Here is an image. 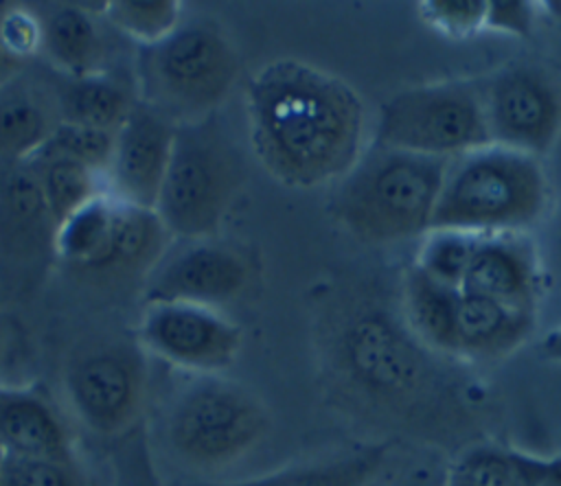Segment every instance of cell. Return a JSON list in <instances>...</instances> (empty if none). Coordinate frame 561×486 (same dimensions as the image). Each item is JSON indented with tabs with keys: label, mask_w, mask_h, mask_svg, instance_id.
Instances as JSON below:
<instances>
[{
	"label": "cell",
	"mask_w": 561,
	"mask_h": 486,
	"mask_svg": "<svg viewBox=\"0 0 561 486\" xmlns=\"http://www.w3.org/2000/svg\"><path fill=\"white\" fill-rule=\"evenodd\" d=\"M460 291L427 276L416 265L401 276V315L412 335L440 357H456Z\"/></svg>",
	"instance_id": "20"
},
{
	"label": "cell",
	"mask_w": 561,
	"mask_h": 486,
	"mask_svg": "<svg viewBox=\"0 0 561 486\" xmlns=\"http://www.w3.org/2000/svg\"><path fill=\"white\" fill-rule=\"evenodd\" d=\"M419 9L432 28L458 39L484 28L486 20V0H425Z\"/></svg>",
	"instance_id": "31"
},
{
	"label": "cell",
	"mask_w": 561,
	"mask_h": 486,
	"mask_svg": "<svg viewBox=\"0 0 561 486\" xmlns=\"http://www.w3.org/2000/svg\"><path fill=\"white\" fill-rule=\"evenodd\" d=\"M4 451H2V447H0V486H2V473H4Z\"/></svg>",
	"instance_id": "38"
},
{
	"label": "cell",
	"mask_w": 561,
	"mask_h": 486,
	"mask_svg": "<svg viewBox=\"0 0 561 486\" xmlns=\"http://www.w3.org/2000/svg\"><path fill=\"white\" fill-rule=\"evenodd\" d=\"M149 370L140 344L105 337L81 346L64 368V392L77 418L116 440L142 423Z\"/></svg>",
	"instance_id": "9"
},
{
	"label": "cell",
	"mask_w": 561,
	"mask_h": 486,
	"mask_svg": "<svg viewBox=\"0 0 561 486\" xmlns=\"http://www.w3.org/2000/svg\"><path fill=\"white\" fill-rule=\"evenodd\" d=\"M524 453L495 444L471 447L445 468V482L449 486H530Z\"/></svg>",
	"instance_id": "25"
},
{
	"label": "cell",
	"mask_w": 561,
	"mask_h": 486,
	"mask_svg": "<svg viewBox=\"0 0 561 486\" xmlns=\"http://www.w3.org/2000/svg\"><path fill=\"white\" fill-rule=\"evenodd\" d=\"M546 204L548 182L537 158L491 144L447 169L432 230L511 234L537 223Z\"/></svg>",
	"instance_id": "5"
},
{
	"label": "cell",
	"mask_w": 561,
	"mask_h": 486,
	"mask_svg": "<svg viewBox=\"0 0 561 486\" xmlns=\"http://www.w3.org/2000/svg\"><path fill=\"white\" fill-rule=\"evenodd\" d=\"M241 328L199 304H149L140 322V346L171 366L215 374L230 368L241 350Z\"/></svg>",
	"instance_id": "11"
},
{
	"label": "cell",
	"mask_w": 561,
	"mask_h": 486,
	"mask_svg": "<svg viewBox=\"0 0 561 486\" xmlns=\"http://www.w3.org/2000/svg\"><path fill=\"white\" fill-rule=\"evenodd\" d=\"M173 136L175 123L140 101L116 131L107 193L131 206L156 210Z\"/></svg>",
	"instance_id": "13"
},
{
	"label": "cell",
	"mask_w": 561,
	"mask_h": 486,
	"mask_svg": "<svg viewBox=\"0 0 561 486\" xmlns=\"http://www.w3.org/2000/svg\"><path fill=\"white\" fill-rule=\"evenodd\" d=\"M57 228L31 160L0 162V250L15 258L55 254Z\"/></svg>",
	"instance_id": "14"
},
{
	"label": "cell",
	"mask_w": 561,
	"mask_h": 486,
	"mask_svg": "<svg viewBox=\"0 0 561 486\" xmlns=\"http://www.w3.org/2000/svg\"><path fill=\"white\" fill-rule=\"evenodd\" d=\"M478 236L460 230H432L414 265L434 280L460 291Z\"/></svg>",
	"instance_id": "27"
},
{
	"label": "cell",
	"mask_w": 561,
	"mask_h": 486,
	"mask_svg": "<svg viewBox=\"0 0 561 486\" xmlns=\"http://www.w3.org/2000/svg\"><path fill=\"white\" fill-rule=\"evenodd\" d=\"M239 70L241 57L219 24L182 20L160 42L138 48V96L175 125L195 123L217 112Z\"/></svg>",
	"instance_id": "4"
},
{
	"label": "cell",
	"mask_w": 561,
	"mask_h": 486,
	"mask_svg": "<svg viewBox=\"0 0 561 486\" xmlns=\"http://www.w3.org/2000/svg\"><path fill=\"white\" fill-rule=\"evenodd\" d=\"M250 144L263 169L291 188L342 180L362 155L364 105L340 77L276 59L245 88Z\"/></svg>",
	"instance_id": "2"
},
{
	"label": "cell",
	"mask_w": 561,
	"mask_h": 486,
	"mask_svg": "<svg viewBox=\"0 0 561 486\" xmlns=\"http://www.w3.org/2000/svg\"><path fill=\"white\" fill-rule=\"evenodd\" d=\"M0 447L24 458H75L57 407L37 390L0 385Z\"/></svg>",
	"instance_id": "16"
},
{
	"label": "cell",
	"mask_w": 561,
	"mask_h": 486,
	"mask_svg": "<svg viewBox=\"0 0 561 486\" xmlns=\"http://www.w3.org/2000/svg\"><path fill=\"white\" fill-rule=\"evenodd\" d=\"M535 331V311L506 302L462 293L458 302L456 357L497 361L517 350Z\"/></svg>",
	"instance_id": "17"
},
{
	"label": "cell",
	"mask_w": 561,
	"mask_h": 486,
	"mask_svg": "<svg viewBox=\"0 0 561 486\" xmlns=\"http://www.w3.org/2000/svg\"><path fill=\"white\" fill-rule=\"evenodd\" d=\"M55 96L61 123L118 131L140 103L136 77L105 70L88 77H55Z\"/></svg>",
	"instance_id": "19"
},
{
	"label": "cell",
	"mask_w": 561,
	"mask_h": 486,
	"mask_svg": "<svg viewBox=\"0 0 561 486\" xmlns=\"http://www.w3.org/2000/svg\"><path fill=\"white\" fill-rule=\"evenodd\" d=\"M548 254H550L552 265L561 271V204L557 206V212H554L550 230H548Z\"/></svg>",
	"instance_id": "36"
},
{
	"label": "cell",
	"mask_w": 561,
	"mask_h": 486,
	"mask_svg": "<svg viewBox=\"0 0 561 486\" xmlns=\"http://www.w3.org/2000/svg\"><path fill=\"white\" fill-rule=\"evenodd\" d=\"M533 4L524 0H491L486 2L484 26L500 33L528 37L533 31Z\"/></svg>",
	"instance_id": "32"
},
{
	"label": "cell",
	"mask_w": 561,
	"mask_h": 486,
	"mask_svg": "<svg viewBox=\"0 0 561 486\" xmlns=\"http://www.w3.org/2000/svg\"><path fill=\"white\" fill-rule=\"evenodd\" d=\"M318 355L329 396L366 423L410 433H451L465 420V396L403 322L368 291H344L322 311Z\"/></svg>",
	"instance_id": "1"
},
{
	"label": "cell",
	"mask_w": 561,
	"mask_h": 486,
	"mask_svg": "<svg viewBox=\"0 0 561 486\" xmlns=\"http://www.w3.org/2000/svg\"><path fill=\"white\" fill-rule=\"evenodd\" d=\"M270 431V414L248 387L204 374L188 383L164 416L171 453L195 471H219L239 462Z\"/></svg>",
	"instance_id": "7"
},
{
	"label": "cell",
	"mask_w": 561,
	"mask_h": 486,
	"mask_svg": "<svg viewBox=\"0 0 561 486\" xmlns=\"http://www.w3.org/2000/svg\"><path fill=\"white\" fill-rule=\"evenodd\" d=\"M449 162L370 144L340 180L333 219L357 241L390 245L432 230Z\"/></svg>",
	"instance_id": "3"
},
{
	"label": "cell",
	"mask_w": 561,
	"mask_h": 486,
	"mask_svg": "<svg viewBox=\"0 0 561 486\" xmlns=\"http://www.w3.org/2000/svg\"><path fill=\"white\" fill-rule=\"evenodd\" d=\"M103 15L118 33L147 46L182 22V7L178 0H114L105 4Z\"/></svg>",
	"instance_id": "26"
},
{
	"label": "cell",
	"mask_w": 561,
	"mask_h": 486,
	"mask_svg": "<svg viewBox=\"0 0 561 486\" xmlns=\"http://www.w3.org/2000/svg\"><path fill=\"white\" fill-rule=\"evenodd\" d=\"M250 278L245 258L217 243H188L167 254L147 274L145 302L210 306L243 291Z\"/></svg>",
	"instance_id": "12"
},
{
	"label": "cell",
	"mask_w": 561,
	"mask_h": 486,
	"mask_svg": "<svg viewBox=\"0 0 561 486\" xmlns=\"http://www.w3.org/2000/svg\"><path fill=\"white\" fill-rule=\"evenodd\" d=\"M539 355L546 359V361H552V363H561V324L552 331H548L541 342H539Z\"/></svg>",
	"instance_id": "37"
},
{
	"label": "cell",
	"mask_w": 561,
	"mask_h": 486,
	"mask_svg": "<svg viewBox=\"0 0 561 486\" xmlns=\"http://www.w3.org/2000/svg\"><path fill=\"white\" fill-rule=\"evenodd\" d=\"M112 484L110 486H167L156 468L145 423L112 442L110 451Z\"/></svg>",
	"instance_id": "29"
},
{
	"label": "cell",
	"mask_w": 561,
	"mask_h": 486,
	"mask_svg": "<svg viewBox=\"0 0 561 486\" xmlns=\"http://www.w3.org/2000/svg\"><path fill=\"white\" fill-rule=\"evenodd\" d=\"M394 486H445V471H436L432 466H419L405 477H401Z\"/></svg>",
	"instance_id": "35"
},
{
	"label": "cell",
	"mask_w": 561,
	"mask_h": 486,
	"mask_svg": "<svg viewBox=\"0 0 561 486\" xmlns=\"http://www.w3.org/2000/svg\"><path fill=\"white\" fill-rule=\"evenodd\" d=\"M2 486H92L75 458L4 455Z\"/></svg>",
	"instance_id": "28"
},
{
	"label": "cell",
	"mask_w": 561,
	"mask_h": 486,
	"mask_svg": "<svg viewBox=\"0 0 561 486\" xmlns=\"http://www.w3.org/2000/svg\"><path fill=\"white\" fill-rule=\"evenodd\" d=\"M0 18H2V15H0ZM24 63H26V59H22L20 55H15V53L11 50V46L7 44L4 35H2V24H0V90L22 74Z\"/></svg>",
	"instance_id": "34"
},
{
	"label": "cell",
	"mask_w": 561,
	"mask_h": 486,
	"mask_svg": "<svg viewBox=\"0 0 561 486\" xmlns=\"http://www.w3.org/2000/svg\"><path fill=\"white\" fill-rule=\"evenodd\" d=\"M42 46L66 77L110 70L107 39L99 20L77 4H61L42 22Z\"/></svg>",
	"instance_id": "23"
},
{
	"label": "cell",
	"mask_w": 561,
	"mask_h": 486,
	"mask_svg": "<svg viewBox=\"0 0 561 486\" xmlns=\"http://www.w3.org/2000/svg\"><path fill=\"white\" fill-rule=\"evenodd\" d=\"M491 142L530 158L546 155L561 134V92L537 66L513 63L480 90Z\"/></svg>",
	"instance_id": "10"
},
{
	"label": "cell",
	"mask_w": 561,
	"mask_h": 486,
	"mask_svg": "<svg viewBox=\"0 0 561 486\" xmlns=\"http://www.w3.org/2000/svg\"><path fill=\"white\" fill-rule=\"evenodd\" d=\"M241 149L226 134L217 112L175 125L169 166L156 215L171 236H213L245 180Z\"/></svg>",
	"instance_id": "6"
},
{
	"label": "cell",
	"mask_w": 561,
	"mask_h": 486,
	"mask_svg": "<svg viewBox=\"0 0 561 486\" xmlns=\"http://www.w3.org/2000/svg\"><path fill=\"white\" fill-rule=\"evenodd\" d=\"M59 118L53 79H13L0 90V162L31 160L48 142Z\"/></svg>",
	"instance_id": "18"
},
{
	"label": "cell",
	"mask_w": 561,
	"mask_h": 486,
	"mask_svg": "<svg viewBox=\"0 0 561 486\" xmlns=\"http://www.w3.org/2000/svg\"><path fill=\"white\" fill-rule=\"evenodd\" d=\"M57 225L107 193V177L68 155L39 151L31 158Z\"/></svg>",
	"instance_id": "24"
},
{
	"label": "cell",
	"mask_w": 561,
	"mask_h": 486,
	"mask_svg": "<svg viewBox=\"0 0 561 486\" xmlns=\"http://www.w3.org/2000/svg\"><path fill=\"white\" fill-rule=\"evenodd\" d=\"M373 144L443 160L491 147L482 94L462 81L397 92L379 107Z\"/></svg>",
	"instance_id": "8"
},
{
	"label": "cell",
	"mask_w": 561,
	"mask_h": 486,
	"mask_svg": "<svg viewBox=\"0 0 561 486\" xmlns=\"http://www.w3.org/2000/svg\"><path fill=\"white\" fill-rule=\"evenodd\" d=\"M460 291L535 311L537 261L533 247L511 234H480Z\"/></svg>",
	"instance_id": "15"
},
{
	"label": "cell",
	"mask_w": 561,
	"mask_h": 486,
	"mask_svg": "<svg viewBox=\"0 0 561 486\" xmlns=\"http://www.w3.org/2000/svg\"><path fill=\"white\" fill-rule=\"evenodd\" d=\"M116 208L110 193L83 206L57 228L55 256L83 274L116 276Z\"/></svg>",
	"instance_id": "21"
},
{
	"label": "cell",
	"mask_w": 561,
	"mask_h": 486,
	"mask_svg": "<svg viewBox=\"0 0 561 486\" xmlns=\"http://www.w3.org/2000/svg\"><path fill=\"white\" fill-rule=\"evenodd\" d=\"M524 466L530 486H561V455H533L524 453Z\"/></svg>",
	"instance_id": "33"
},
{
	"label": "cell",
	"mask_w": 561,
	"mask_h": 486,
	"mask_svg": "<svg viewBox=\"0 0 561 486\" xmlns=\"http://www.w3.org/2000/svg\"><path fill=\"white\" fill-rule=\"evenodd\" d=\"M445 486H449V484H447V482H445Z\"/></svg>",
	"instance_id": "40"
},
{
	"label": "cell",
	"mask_w": 561,
	"mask_h": 486,
	"mask_svg": "<svg viewBox=\"0 0 561 486\" xmlns=\"http://www.w3.org/2000/svg\"><path fill=\"white\" fill-rule=\"evenodd\" d=\"M390 444L370 442L324 460L285 466L234 482H195L186 486H370L388 462Z\"/></svg>",
	"instance_id": "22"
},
{
	"label": "cell",
	"mask_w": 561,
	"mask_h": 486,
	"mask_svg": "<svg viewBox=\"0 0 561 486\" xmlns=\"http://www.w3.org/2000/svg\"><path fill=\"white\" fill-rule=\"evenodd\" d=\"M2 342H4V331H2V324H0V355H2Z\"/></svg>",
	"instance_id": "39"
},
{
	"label": "cell",
	"mask_w": 561,
	"mask_h": 486,
	"mask_svg": "<svg viewBox=\"0 0 561 486\" xmlns=\"http://www.w3.org/2000/svg\"><path fill=\"white\" fill-rule=\"evenodd\" d=\"M114 142H116L114 131L59 123L53 136L48 138V142L42 147V151L68 155L107 177L112 155H114Z\"/></svg>",
	"instance_id": "30"
}]
</instances>
